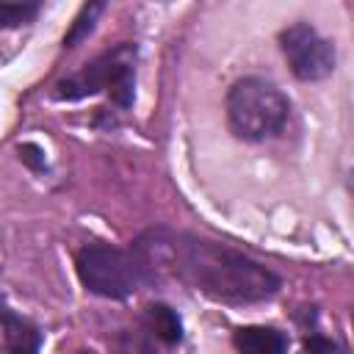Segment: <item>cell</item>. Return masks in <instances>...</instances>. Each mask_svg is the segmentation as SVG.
Instances as JSON below:
<instances>
[{"mask_svg": "<svg viewBox=\"0 0 354 354\" xmlns=\"http://www.w3.org/2000/svg\"><path fill=\"white\" fill-rule=\"evenodd\" d=\"M304 354H340V348L324 335H310L304 340Z\"/></svg>", "mask_w": 354, "mask_h": 354, "instance_id": "11", "label": "cell"}, {"mask_svg": "<svg viewBox=\"0 0 354 354\" xmlns=\"http://www.w3.org/2000/svg\"><path fill=\"white\" fill-rule=\"evenodd\" d=\"M102 3H91V6H83L80 8V14H77V19L72 22V28H69V33L64 36V47H75L80 39H86L91 30H94V22H97V17L102 14Z\"/></svg>", "mask_w": 354, "mask_h": 354, "instance_id": "9", "label": "cell"}, {"mask_svg": "<svg viewBox=\"0 0 354 354\" xmlns=\"http://www.w3.org/2000/svg\"><path fill=\"white\" fill-rule=\"evenodd\" d=\"M141 263L136 254L111 243H86L77 252V277L88 293L102 299H124L141 282Z\"/></svg>", "mask_w": 354, "mask_h": 354, "instance_id": "4", "label": "cell"}, {"mask_svg": "<svg viewBox=\"0 0 354 354\" xmlns=\"http://www.w3.org/2000/svg\"><path fill=\"white\" fill-rule=\"evenodd\" d=\"M3 332H6V351L8 354H39L41 335L33 324L14 315L11 310L3 313Z\"/></svg>", "mask_w": 354, "mask_h": 354, "instance_id": "7", "label": "cell"}, {"mask_svg": "<svg viewBox=\"0 0 354 354\" xmlns=\"http://www.w3.org/2000/svg\"><path fill=\"white\" fill-rule=\"evenodd\" d=\"M136 44H119L113 50H105L94 61H88L75 75L55 83L58 100H83L97 91H108L111 100L122 108L133 102V86H136Z\"/></svg>", "mask_w": 354, "mask_h": 354, "instance_id": "3", "label": "cell"}, {"mask_svg": "<svg viewBox=\"0 0 354 354\" xmlns=\"http://www.w3.org/2000/svg\"><path fill=\"white\" fill-rule=\"evenodd\" d=\"M232 346L238 354H288V337L274 326H241Z\"/></svg>", "mask_w": 354, "mask_h": 354, "instance_id": "6", "label": "cell"}, {"mask_svg": "<svg viewBox=\"0 0 354 354\" xmlns=\"http://www.w3.org/2000/svg\"><path fill=\"white\" fill-rule=\"evenodd\" d=\"M141 271H169L202 296L224 304H252L271 299L282 279L257 260L188 232L149 230L136 241Z\"/></svg>", "mask_w": 354, "mask_h": 354, "instance_id": "1", "label": "cell"}, {"mask_svg": "<svg viewBox=\"0 0 354 354\" xmlns=\"http://www.w3.org/2000/svg\"><path fill=\"white\" fill-rule=\"evenodd\" d=\"M77 354H91V351H77Z\"/></svg>", "mask_w": 354, "mask_h": 354, "instance_id": "13", "label": "cell"}, {"mask_svg": "<svg viewBox=\"0 0 354 354\" xmlns=\"http://www.w3.org/2000/svg\"><path fill=\"white\" fill-rule=\"evenodd\" d=\"M144 324H147V332L166 346H174L183 340V324L177 313L166 304H149L144 313Z\"/></svg>", "mask_w": 354, "mask_h": 354, "instance_id": "8", "label": "cell"}, {"mask_svg": "<svg viewBox=\"0 0 354 354\" xmlns=\"http://www.w3.org/2000/svg\"><path fill=\"white\" fill-rule=\"evenodd\" d=\"M279 47L299 80H321L335 69V47L313 25L296 22L279 33Z\"/></svg>", "mask_w": 354, "mask_h": 354, "instance_id": "5", "label": "cell"}, {"mask_svg": "<svg viewBox=\"0 0 354 354\" xmlns=\"http://www.w3.org/2000/svg\"><path fill=\"white\" fill-rule=\"evenodd\" d=\"M19 158H22L28 166H33V169H44V155H41V149L33 147V144H22V147H19Z\"/></svg>", "mask_w": 354, "mask_h": 354, "instance_id": "12", "label": "cell"}, {"mask_svg": "<svg viewBox=\"0 0 354 354\" xmlns=\"http://www.w3.org/2000/svg\"><path fill=\"white\" fill-rule=\"evenodd\" d=\"M290 113V102L285 94L263 80V77H243L232 83L227 94V119L230 130L243 141H263L277 136Z\"/></svg>", "mask_w": 354, "mask_h": 354, "instance_id": "2", "label": "cell"}, {"mask_svg": "<svg viewBox=\"0 0 354 354\" xmlns=\"http://www.w3.org/2000/svg\"><path fill=\"white\" fill-rule=\"evenodd\" d=\"M39 14L36 3H0V25L3 28H14L22 22H30Z\"/></svg>", "mask_w": 354, "mask_h": 354, "instance_id": "10", "label": "cell"}]
</instances>
